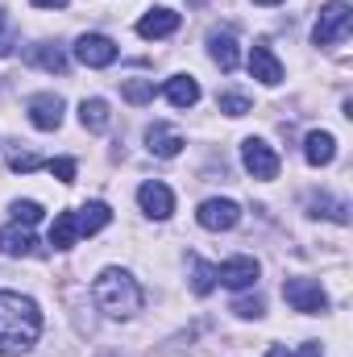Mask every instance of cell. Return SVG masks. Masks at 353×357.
Here are the masks:
<instances>
[{
    "mask_svg": "<svg viewBox=\"0 0 353 357\" xmlns=\"http://www.w3.org/2000/svg\"><path fill=\"white\" fill-rule=\"evenodd\" d=\"M42 337V307L21 291H0V357L29 354Z\"/></svg>",
    "mask_w": 353,
    "mask_h": 357,
    "instance_id": "1",
    "label": "cell"
},
{
    "mask_svg": "<svg viewBox=\"0 0 353 357\" xmlns=\"http://www.w3.org/2000/svg\"><path fill=\"white\" fill-rule=\"evenodd\" d=\"M91 299H96V307L108 316V320H129V316H137L142 312V287H137V278L129 274V270L121 266H108L96 274V282H91Z\"/></svg>",
    "mask_w": 353,
    "mask_h": 357,
    "instance_id": "2",
    "label": "cell"
},
{
    "mask_svg": "<svg viewBox=\"0 0 353 357\" xmlns=\"http://www.w3.org/2000/svg\"><path fill=\"white\" fill-rule=\"evenodd\" d=\"M353 29V8L345 0H324L320 17H316V29H312V42L316 46H337L345 42Z\"/></svg>",
    "mask_w": 353,
    "mask_h": 357,
    "instance_id": "3",
    "label": "cell"
},
{
    "mask_svg": "<svg viewBox=\"0 0 353 357\" xmlns=\"http://www.w3.org/2000/svg\"><path fill=\"white\" fill-rule=\"evenodd\" d=\"M283 299H287L295 312H303V316L329 312V295H324V287H320L316 278H287V282H283Z\"/></svg>",
    "mask_w": 353,
    "mask_h": 357,
    "instance_id": "4",
    "label": "cell"
},
{
    "mask_svg": "<svg viewBox=\"0 0 353 357\" xmlns=\"http://www.w3.org/2000/svg\"><path fill=\"white\" fill-rule=\"evenodd\" d=\"M195 220H200V229H208V233H229V229H237L241 208H237L233 199L212 195V199H204V204L195 208Z\"/></svg>",
    "mask_w": 353,
    "mask_h": 357,
    "instance_id": "5",
    "label": "cell"
},
{
    "mask_svg": "<svg viewBox=\"0 0 353 357\" xmlns=\"http://www.w3.org/2000/svg\"><path fill=\"white\" fill-rule=\"evenodd\" d=\"M241 167L250 171L254 178H278V154H274V146L262 142V137H246L241 142Z\"/></svg>",
    "mask_w": 353,
    "mask_h": 357,
    "instance_id": "6",
    "label": "cell"
},
{
    "mask_svg": "<svg viewBox=\"0 0 353 357\" xmlns=\"http://www.w3.org/2000/svg\"><path fill=\"white\" fill-rule=\"evenodd\" d=\"M258 258H250V254H237V258H229V262H220L216 266V282L220 287H229V291H250L254 282H258Z\"/></svg>",
    "mask_w": 353,
    "mask_h": 357,
    "instance_id": "7",
    "label": "cell"
},
{
    "mask_svg": "<svg viewBox=\"0 0 353 357\" xmlns=\"http://www.w3.org/2000/svg\"><path fill=\"white\" fill-rule=\"evenodd\" d=\"M75 63H84L91 71L112 67V63H117V42H112L108 33H84V38L75 42Z\"/></svg>",
    "mask_w": 353,
    "mask_h": 357,
    "instance_id": "8",
    "label": "cell"
},
{
    "mask_svg": "<svg viewBox=\"0 0 353 357\" xmlns=\"http://www.w3.org/2000/svg\"><path fill=\"white\" fill-rule=\"evenodd\" d=\"M25 112H29V125H33V129L54 133V129L63 125V96H54V91H38V96H29Z\"/></svg>",
    "mask_w": 353,
    "mask_h": 357,
    "instance_id": "9",
    "label": "cell"
},
{
    "mask_svg": "<svg viewBox=\"0 0 353 357\" xmlns=\"http://www.w3.org/2000/svg\"><path fill=\"white\" fill-rule=\"evenodd\" d=\"M137 204H142V212H146L150 220H167V216L175 212V191H171L167 183L150 178V183L137 187Z\"/></svg>",
    "mask_w": 353,
    "mask_h": 357,
    "instance_id": "10",
    "label": "cell"
},
{
    "mask_svg": "<svg viewBox=\"0 0 353 357\" xmlns=\"http://www.w3.org/2000/svg\"><path fill=\"white\" fill-rule=\"evenodd\" d=\"M250 75H254L258 84H266V88L283 84V63H278V54H274L266 42H258V46L250 50Z\"/></svg>",
    "mask_w": 353,
    "mask_h": 357,
    "instance_id": "11",
    "label": "cell"
},
{
    "mask_svg": "<svg viewBox=\"0 0 353 357\" xmlns=\"http://www.w3.org/2000/svg\"><path fill=\"white\" fill-rule=\"evenodd\" d=\"M208 59H212L220 71H237V63H241L237 38H233L229 29H212V33H208Z\"/></svg>",
    "mask_w": 353,
    "mask_h": 357,
    "instance_id": "12",
    "label": "cell"
},
{
    "mask_svg": "<svg viewBox=\"0 0 353 357\" xmlns=\"http://www.w3.org/2000/svg\"><path fill=\"white\" fill-rule=\"evenodd\" d=\"M175 29H179V13L175 8H163V4L150 8V13L137 21V33H142L146 42H154V38H171Z\"/></svg>",
    "mask_w": 353,
    "mask_h": 357,
    "instance_id": "13",
    "label": "cell"
},
{
    "mask_svg": "<svg viewBox=\"0 0 353 357\" xmlns=\"http://www.w3.org/2000/svg\"><path fill=\"white\" fill-rule=\"evenodd\" d=\"M146 150H150L154 158H175L179 150H183V137H179L167 121H154V125L146 129Z\"/></svg>",
    "mask_w": 353,
    "mask_h": 357,
    "instance_id": "14",
    "label": "cell"
},
{
    "mask_svg": "<svg viewBox=\"0 0 353 357\" xmlns=\"http://www.w3.org/2000/svg\"><path fill=\"white\" fill-rule=\"evenodd\" d=\"M25 63L38 67V71H50V75H63V71H67V54H63L54 42H33V46H25Z\"/></svg>",
    "mask_w": 353,
    "mask_h": 357,
    "instance_id": "15",
    "label": "cell"
},
{
    "mask_svg": "<svg viewBox=\"0 0 353 357\" xmlns=\"http://www.w3.org/2000/svg\"><path fill=\"white\" fill-rule=\"evenodd\" d=\"M0 254L4 258H29V254H38V237L25 225H8V229H0Z\"/></svg>",
    "mask_w": 353,
    "mask_h": 357,
    "instance_id": "16",
    "label": "cell"
},
{
    "mask_svg": "<svg viewBox=\"0 0 353 357\" xmlns=\"http://www.w3.org/2000/svg\"><path fill=\"white\" fill-rule=\"evenodd\" d=\"M303 158H308V167H329L337 158V137L324 133V129H312L303 137Z\"/></svg>",
    "mask_w": 353,
    "mask_h": 357,
    "instance_id": "17",
    "label": "cell"
},
{
    "mask_svg": "<svg viewBox=\"0 0 353 357\" xmlns=\"http://www.w3.org/2000/svg\"><path fill=\"white\" fill-rule=\"evenodd\" d=\"M108 220H112V208H108L104 199H91V204H84V208H75V225H80V237H91V233H100Z\"/></svg>",
    "mask_w": 353,
    "mask_h": 357,
    "instance_id": "18",
    "label": "cell"
},
{
    "mask_svg": "<svg viewBox=\"0 0 353 357\" xmlns=\"http://www.w3.org/2000/svg\"><path fill=\"white\" fill-rule=\"evenodd\" d=\"M163 96H167L175 108H191V104H200V84H195L191 75H171L167 88H163Z\"/></svg>",
    "mask_w": 353,
    "mask_h": 357,
    "instance_id": "19",
    "label": "cell"
},
{
    "mask_svg": "<svg viewBox=\"0 0 353 357\" xmlns=\"http://www.w3.org/2000/svg\"><path fill=\"white\" fill-rule=\"evenodd\" d=\"M108 121H112L108 100L91 96V100H84V104H80V125H84L88 133H104V129H108Z\"/></svg>",
    "mask_w": 353,
    "mask_h": 357,
    "instance_id": "20",
    "label": "cell"
},
{
    "mask_svg": "<svg viewBox=\"0 0 353 357\" xmlns=\"http://www.w3.org/2000/svg\"><path fill=\"white\" fill-rule=\"evenodd\" d=\"M80 241V225H75V212H59L54 225H50V245L54 250H71Z\"/></svg>",
    "mask_w": 353,
    "mask_h": 357,
    "instance_id": "21",
    "label": "cell"
},
{
    "mask_svg": "<svg viewBox=\"0 0 353 357\" xmlns=\"http://www.w3.org/2000/svg\"><path fill=\"white\" fill-rule=\"evenodd\" d=\"M312 216H324V220H337V225H350V204L345 199H333V195H312L308 199Z\"/></svg>",
    "mask_w": 353,
    "mask_h": 357,
    "instance_id": "22",
    "label": "cell"
},
{
    "mask_svg": "<svg viewBox=\"0 0 353 357\" xmlns=\"http://www.w3.org/2000/svg\"><path fill=\"white\" fill-rule=\"evenodd\" d=\"M191 291L195 295H212L216 291V266L204 258H191Z\"/></svg>",
    "mask_w": 353,
    "mask_h": 357,
    "instance_id": "23",
    "label": "cell"
},
{
    "mask_svg": "<svg viewBox=\"0 0 353 357\" xmlns=\"http://www.w3.org/2000/svg\"><path fill=\"white\" fill-rule=\"evenodd\" d=\"M8 212H13V225H25V229H33L42 220V204L38 199H17Z\"/></svg>",
    "mask_w": 353,
    "mask_h": 357,
    "instance_id": "24",
    "label": "cell"
},
{
    "mask_svg": "<svg viewBox=\"0 0 353 357\" xmlns=\"http://www.w3.org/2000/svg\"><path fill=\"white\" fill-rule=\"evenodd\" d=\"M121 96H125L129 104H150V100H154V79H125Z\"/></svg>",
    "mask_w": 353,
    "mask_h": 357,
    "instance_id": "25",
    "label": "cell"
},
{
    "mask_svg": "<svg viewBox=\"0 0 353 357\" xmlns=\"http://www.w3.org/2000/svg\"><path fill=\"white\" fill-rule=\"evenodd\" d=\"M220 112H225V116H246V112H250V100H246L241 91H225V96H220Z\"/></svg>",
    "mask_w": 353,
    "mask_h": 357,
    "instance_id": "26",
    "label": "cell"
},
{
    "mask_svg": "<svg viewBox=\"0 0 353 357\" xmlns=\"http://www.w3.org/2000/svg\"><path fill=\"white\" fill-rule=\"evenodd\" d=\"M233 312H237L241 320H262L266 303H262V299H258V295H254V299H237V303H233Z\"/></svg>",
    "mask_w": 353,
    "mask_h": 357,
    "instance_id": "27",
    "label": "cell"
},
{
    "mask_svg": "<svg viewBox=\"0 0 353 357\" xmlns=\"http://www.w3.org/2000/svg\"><path fill=\"white\" fill-rule=\"evenodd\" d=\"M13 46H17V33H13V21H8L4 8H0V59H8Z\"/></svg>",
    "mask_w": 353,
    "mask_h": 357,
    "instance_id": "28",
    "label": "cell"
},
{
    "mask_svg": "<svg viewBox=\"0 0 353 357\" xmlns=\"http://www.w3.org/2000/svg\"><path fill=\"white\" fill-rule=\"evenodd\" d=\"M46 167H50V175L59 178V183H75V162L71 158H50Z\"/></svg>",
    "mask_w": 353,
    "mask_h": 357,
    "instance_id": "29",
    "label": "cell"
},
{
    "mask_svg": "<svg viewBox=\"0 0 353 357\" xmlns=\"http://www.w3.org/2000/svg\"><path fill=\"white\" fill-rule=\"evenodd\" d=\"M8 167H13V171H38V167H42V158H38V154H29V150H17V154L8 158Z\"/></svg>",
    "mask_w": 353,
    "mask_h": 357,
    "instance_id": "30",
    "label": "cell"
},
{
    "mask_svg": "<svg viewBox=\"0 0 353 357\" xmlns=\"http://www.w3.org/2000/svg\"><path fill=\"white\" fill-rule=\"evenodd\" d=\"M295 357H324V349H320V341H303Z\"/></svg>",
    "mask_w": 353,
    "mask_h": 357,
    "instance_id": "31",
    "label": "cell"
},
{
    "mask_svg": "<svg viewBox=\"0 0 353 357\" xmlns=\"http://www.w3.org/2000/svg\"><path fill=\"white\" fill-rule=\"evenodd\" d=\"M29 4H33V8H63L67 0H29Z\"/></svg>",
    "mask_w": 353,
    "mask_h": 357,
    "instance_id": "32",
    "label": "cell"
},
{
    "mask_svg": "<svg viewBox=\"0 0 353 357\" xmlns=\"http://www.w3.org/2000/svg\"><path fill=\"white\" fill-rule=\"evenodd\" d=\"M266 357H291V354H287V345H270V349H266Z\"/></svg>",
    "mask_w": 353,
    "mask_h": 357,
    "instance_id": "33",
    "label": "cell"
},
{
    "mask_svg": "<svg viewBox=\"0 0 353 357\" xmlns=\"http://www.w3.org/2000/svg\"><path fill=\"white\" fill-rule=\"evenodd\" d=\"M254 4H278V0H254Z\"/></svg>",
    "mask_w": 353,
    "mask_h": 357,
    "instance_id": "34",
    "label": "cell"
}]
</instances>
